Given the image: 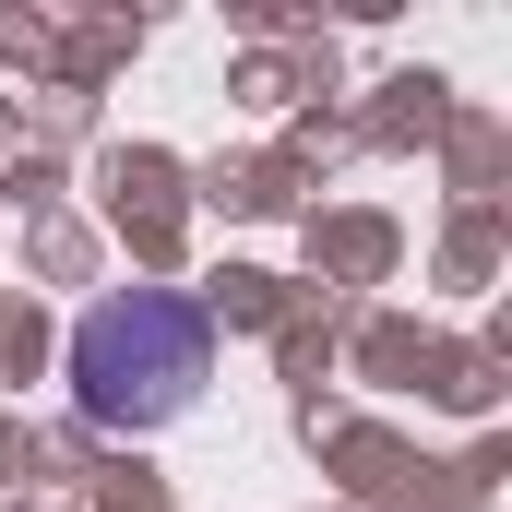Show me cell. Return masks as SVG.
I'll return each instance as SVG.
<instances>
[{
  "label": "cell",
  "mask_w": 512,
  "mask_h": 512,
  "mask_svg": "<svg viewBox=\"0 0 512 512\" xmlns=\"http://www.w3.org/2000/svg\"><path fill=\"white\" fill-rule=\"evenodd\" d=\"M215 382V322L167 286H120L72 322V405L96 429H167Z\"/></svg>",
  "instance_id": "obj_1"
}]
</instances>
